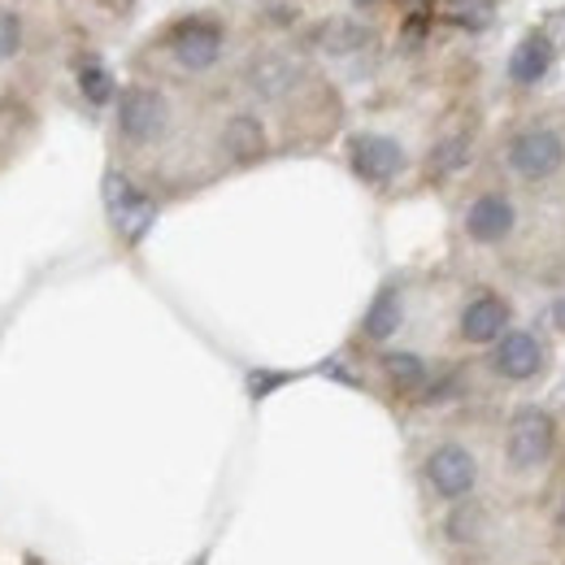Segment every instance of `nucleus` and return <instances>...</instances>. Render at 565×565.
<instances>
[{"label":"nucleus","instance_id":"1","mask_svg":"<svg viewBox=\"0 0 565 565\" xmlns=\"http://www.w3.org/2000/svg\"><path fill=\"white\" fill-rule=\"evenodd\" d=\"M553 448H557V423L535 405L518 409L504 426V466L513 475H535L540 466H548Z\"/></svg>","mask_w":565,"mask_h":565},{"label":"nucleus","instance_id":"19","mask_svg":"<svg viewBox=\"0 0 565 565\" xmlns=\"http://www.w3.org/2000/svg\"><path fill=\"white\" fill-rule=\"evenodd\" d=\"M78 92L92 100V105H105L114 96V74L105 71L100 62H83L78 66Z\"/></svg>","mask_w":565,"mask_h":565},{"label":"nucleus","instance_id":"20","mask_svg":"<svg viewBox=\"0 0 565 565\" xmlns=\"http://www.w3.org/2000/svg\"><path fill=\"white\" fill-rule=\"evenodd\" d=\"M452 22L457 26H470V31H483L492 22V4L488 0H452Z\"/></svg>","mask_w":565,"mask_h":565},{"label":"nucleus","instance_id":"4","mask_svg":"<svg viewBox=\"0 0 565 565\" xmlns=\"http://www.w3.org/2000/svg\"><path fill=\"white\" fill-rule=\"evenodd\" d=\"M118 131L127 143H157L170 131V100L157 87H127L118 100Z\"/></svg>","mask_w":565,"mask_h":565},{"label":"nucleus","instance_id":"8","mask_svg":"<svg viewBox=\"0 0 565 565\" xmlns=\"http://www.w3.org/2000/svg\"><path fill=\"white\" fill-rule=\"evenodd\" d=\"M349 161H353L356 179H365V183H392L405 170V148L392 140V136L365 131V136H353V143H349Z\"/></svg>","mask_w":565,"mask_h":565},{"label":"nucleus","instance_id":"13","mask_svg":"<svg viewBox=\"0 0 565 565\" xmlns=\"http://www.w3.org/2000/svg\"><path fill=\"white\" fill-rule=\"evenodd\" d=\"M370 44H374V31L365 22H356V18H327L313 31V49H322L327 57H353Z\"/></svg>","mask_w":565,"mask_h":565},{"label":"nucleus","instance_id":"14","mask_svg":"<svg viewBox=\"0 0 565 565\" xmlns=\"http://www.w3.org/2000/svg\"><path fill=\"white\" fill-rule=\"evenodd\" d=\"M401 322H405V300H401V287H383L374 300H370V309H365V318H361V335L370 340V344H387L396 331H401Z\"/></svg>","mask_w":565,"mask_h":565},{"label":"nucleus","instance_id":"2","mask_svg":"<svg viewBox=\"0 0 565 565\" xmlns=\"http://www.w3.org/2000/svg\"><path fill=\"white\" fill-rule=\"evenodd\" d=\"M423 479L439 500H466V495L479 492L483 466H479V457H475L466 444L444 439V444H435V448L426 452Z\"/></svg>","mask_w":565,"mask_h":565},{"label":"nucleus","instance_id":"18","mask_svg":"<svg viewBox=\"0 0 565 565\" xmlns=\"http://www.w3.org/2000/svg\"><path fill=\"white\" fill-rule=\"evenodd\" d=\"M470 161V136H448V140L435 143V152H430V174H457L461 166Z\"/></svg>","mask_w":565,"mask_h":565},{"label":"nucleus","instance_id":"16","mask_svg":"<svg viewBox=\"0 0 565 565\" xmlns=\"http://www.w3.org/2000/svg\"><path fill=\"white\" fill-rule=\"evenodd\" d=\"M492 535V522H488V509L483 504H457L448 513V540L457 548H475V544H488Z\"/></svg>","mask_w":565,"mask_h":565},{"label":"nucleus","instance_id":"6","mask_svg":"<svg viewBox=\"0 0 565 565\" xmlns=\"http://www.w3.org/2000/svg\"><path fill=\"white\" fill-rule=\"evenodd\" d=\"M509 322H513V309L504 296L495 291H479L466 300L461 318H457V331L466 344H500L509 335Z\"/></svg>","mask_w":565,"mask_h":565},{"label":"nucleus","instance_id":"24","mask_svg":"<svg viewBox=\"0 0 565 565\" xmlns=\"http://www.w3.org/2000/svg\"><path fill=\"white\" fill-rule=\"evenodd\" d=\"M356 4H374V0H356Z\"/></svg>","mask_w":565,"mask_h":565},{"label":"nucleus","instance_id":"3","mask_svg":"<svg viewBox=\"0 0 565 565\" xmlns=\"http://www.w3.org/2000/svg\"><path fill=\"white\" fill-rule=\"evenodd\" d=\"M504 166L526 183H548L565 166V140L553 127H522L504 143Z\"/></svg>","mask_w":565,"mask_h":565},{"label":"nucleus","instance_id":"11","mask_svg":"<svg viewBox=\"0 0 565 565\" xmlns=\"http://www.w3.org/2000/svg\"><path fill=\"white\" fill-rule=\"evenodd\" d=\"M105 201H109V213H114V222H118V231L136 244L143 231L152 226V217H157V210H152V201L148 196H140L127 179H118V174H109L105 179Z\"/></svg>","mask_w":565,"mask_h":565},{"label":"nucleus","instance_id":"23","mask_svg":"<svg viewBox=\"0 0 565 565\" xmlns=\"http://www.w3.org/2000/svg\"><path fill=\"white\" fill-rule=\"evenodd\" d=\"M557 526H562V535H565V492H562V500H557Z\"/></svg>","mask_w":565,"mask_h":565},{"label":"nucleus","instance_id":"5","mask_svg":"<svg viewBox=\"0 0 565 565\" xmlns=\"http://www.w3.org/2000/svg\"><path fill=\"white\" fill-rule=\"evenodd\" d=\"M170 53L183 71L201 74L217 66L222 57V26L210 22V18H183L174 31H170Z\"/></svg>","mask_w":565,"mask_h":565},{"label":"nucleus","instance_id":"15","mask_svg":"<svg viewBox=\"0 0 565 565\" xmlns=\"http://www.w3.org/2000/svg\"><path fill=\"white\" fill-rule=\"evenodd\" d=\"M553 66V40L544 35V31H531L513 53H509V78L518 83V87H531V83H540L544 74Z\"/></svg>","mask_w":565,"mask_h":565},{"label":"nucleus","instance_id":"21","mask_svg":"<svg viewBox=\"0 0 565 565\" xmlns=\"http://www.w3.org/2000/svg\"><path fill=\"white\" fill-rule=\"evenodd\" d=\"M18 49H22V22H18V13L0 9V66L13 62Z\"/></svg>","mask_w":565,"mask_h":565},{"label":"nucleus","instance_id":"22","mask_svg":"<svg viewBox=\"0 0 565 565\" xmlns=\"http://www.w3.org/2000/svg\"><path fill=\"white\" fill-rule=\"evenodd\" d=\"M553 322L565 331V296H557V305H553Z\"/></svg>","mask_w":565,"mask_h":565},{"label":"nucleus","instance_id":"9","mask_svg":"<svg viewBox=\"0 0 565 565\" xmlns=\"http://www.w3.org/2000/svg\"><path fill=\"white\" fill-rule=\"evenodd\" d=\"M466 235L475 244H504L518 231V205L504 192H483L466 205Z\"/></svg>","mask_w":565,"mask_h":565},{"label":"nucleus","instance_id":"10","mask_svg":"<svg viewBox=\"0 0 565 565\" xmlns=\"http://www.w3.org/2000/svg\"><path fill=\"white\" fill-rule=\"evenodd\" d=\"M492 370L509 383H531L544 370V344L531 331H509L500 344H492Z\"/></svg>","mask_w":565,"mask_h":565},{"label":"nucleus","instance_id":"7","mask_svg":"<svg viewBox=\"0 0 565 565\" xmlns=\"http://www.w3.org/2000/svg\"><path fill=\"white\" fill-rule=\"evenodd\" d=\"M300 78H305V66H300L291 53H262V57H253L248 71H244L248 92H253L257 100H266V105L287 100V96L300 87Z\"/></svg>","mask_w":565,"mask_h":565},{"label":"nucleus","instance_id":"12","mask_svg":"<svg viewBox=\"0 0 565 565\" xmlns=\"http://www.w3.org/2000/svg\"><path fill=\"white\" fill-rule=\"evenodd\" d=\"M266 127H262V118H253V114H235V118H226V127H222V152L235 161V166H253V161H262L266 157Z\"/></svg>","mask_w":565,"mask_h":565},{"label":"nucleus","instance_id":"17","mask_svg":"<svg viewBox=\"0 0 565 565\" xmlns=\"http://www.w3.org/2000/svg\"><path fill=\"white\" fill-rule=\"evenodd\" d=\"M383 374L396 392H423L426 379H430V370L418 353H387L383 356Z\"/></svg>","mask_w":565,"mask_h":565}]
</instances>
